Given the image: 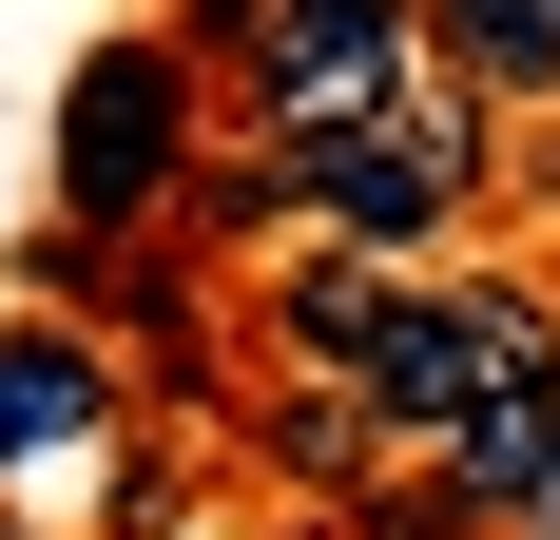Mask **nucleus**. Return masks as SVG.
<instances>
[{
	"mask_svg": "<svg viewBox=\"0 0 560 540\" xmlns=\"http://www.w3.org/2000/svg\"><path fill=\"white\" fill-rule=\"evenodd\" d=\"M290 174H310V232H348V251H425V232H464L483 193H503V116L425 58V78L368 97L348 136H290Z\"/></svg>",
	"mask_w": 560,
	"mask_h": 540,
	"instance_id": "nucleus-1",
	"label": "nucleus"
},
{
	"mask_svg": "<svg viewBox=\"0 0 560 540\" xmlns=\"http://www.w3.org/2000/svg\"><path fill=\"white\" fill-rule=\"evenodd\" d=\"M174 39L252 97V136H348L425 78V0H174Z\"/></svg>",
	"mask_w": 560,
	"mask_h": 540,
	"instance_id": "nucleus-2",
	"label": "nucleus"
},
{
	"mask_svg": "<svg viewBox=\"0 0 560 540\" xmlns=\"http://www.w3.org/2000/svg\"><path fill=\"white\" fill-rule=\"evenodd\" d=\"M194 39H97L58 78V232H174L194 193Z\"/></svg>",
	"mask_w": 560,
	"mask_h": 540,
	"instance_id": "nucleus-3",
	"label": "nucleus"
},
{
	"mask_svg": "<svg viewBox=\"0 0 560 540\" xmlns=\"http://www.w3.org/2000/svg\"><path fill=\"white\" fill-rule=\"evenodd\" d=\"M541 367H560V309H541V290H503V270H464V290H387V328H368V406H387L406 463H425L464 406L541 386Z\"/></svg>",
	"mask_w": 560,
	"mask_h": 540,
	"instance_id": "nucleus-4",
	"label": "nucleus"
},
{
	"mask_svg": "<svg viewBox=\"0 0 560 540\" xmlns=\"http://www.w3.org/2000/svg\"><path fill=\"white\" fill-rule=\"evenodd\" d=\"M387 290H406V270L329 232V251H290V270H271V309H252V328H271L290 367H348V386H368V328H387Z\"/></svg>",
	"mask_w": 560,
	"mask_h": 540,
	"instance_id": "nucleus-5",
	"label": "nucleus"
},
{
	"mask_svg": "<svg viewBox=\"0 0 560 540\" xmlns=\"http://www.w3.org/2000/svg\"><path fill=\"white\" fill-rule=\"evenodd\" d=\"M97 328H0V483L20 463H58V444H97Z\"/></svg>",
	"mask_w": 560,
	"mask_h": 540,
	"instance_id": "nucleus-6",
	"label": "nucleus"
},
{
	"mask_svg": "<svg viewBox=\"0 0 560 540\" xmlns=\"http://www.w3.org/2000/svg\"><path fill=\"white\" fill-rule=\"evenodd\" d=\"M425 58H445L483 116H541L560 97V0H425Z\"/></svg>",
	"mask_w": 560,
	"mask_h": 540,
	"instance_id": "nucleus-7",
	"label": "nucleus"
},
{
	"mask_svg": "<svg viewBox=\"0 0 560 540\" xmlns=\"http://www.w3.org/2000/svg\"><path fill=\"white\" fill-rule=\"evenodd\" d=\"M541 463H560V367H541V386H503V406H464V425L425 444V483H445L483 540H503V502L541 483Z\"/></svg>",
	"mask_w": 560,
	"mask_h": 540,
	"instance_id": "nucleus-8",
	"label": "nucleus"
},
{
	"mask_svg": "<svg viewBox=\"0 0 560 540\" xmlns=\"http://www.w3.org/2000/svg\"><path fill=\"white\" fill-rule=\"evenodd\" d=\"M252 444H271V483H310V502H329L348 463H387V406H368L348 367H310V386H271V406H252Z\"/></svg>",
	"mask_w": 560,
	"mask_h": 540,
	"instance_id": "nucleus-9",
	"label": "nucleus"
},
{
	"mask_svg": "<svg viewBox=\"0 0 560 540\" xmlns=\"http://www.w3.org/2000/svg\"><path fill=\"white\" fill-rule=\"evenodd\" d=\"M252 232H310V174H290V136H252V155H194V193H174V251H252Z\"/></svg>",
	"mask_w": 560,
	"mask_h": 540,
	"instance_id": "nucleus-10",
	"label": "nucleus"
},
{
	"mask_svg": "<svg viewBox=\"0 0 560 540\" xmlns=\"http://www.w3.org/2000/svg\"><path fill=\"white\" fill-rule=\"evenodd\" d=\"M560 116V97H541ZM503 193H541V213H560V136H541V155H503Z\"/></svg>",
	"mask_w": 560,
	"mask_h": 540,
	"instance_id": "nucleus-11",
	"label": "nucleus"
},
{
	"mask_svg": "<svg viewBox=\"0 0 560 540\" xmlns=\"http://www.w3.org/2000/svg\"><path fill=\"white\" fill-rule=\"evenodd\" d=\"M503 540H560V463H541V483H522V502H503Z\"/></svg>",
	"mask_w": 560,
	"mask_h": 540,
	"instance_id": "nucleus-12",
	"label": "nucleus"
}]
</instances>
